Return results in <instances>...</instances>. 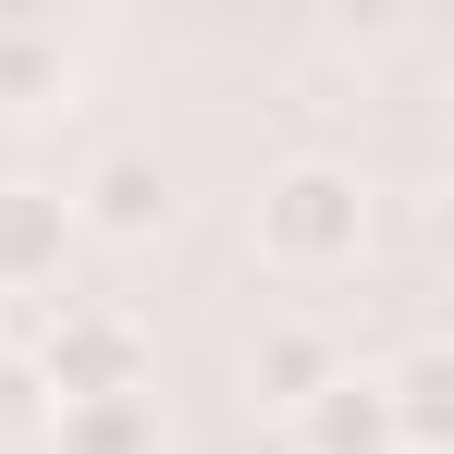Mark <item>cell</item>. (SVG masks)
<instances>
[{"instance_id":"1","label":"cell","mask_w":454,"mask_h":454,"mask_svg":"<svg viewBox=\"0 0 454 454\" xmlns=\"http://www.w3.org/2000/svg\"><path fill=\"white\" fill-rule=\"evenodd\" d=\"M258 270H283V283H344L356 258H369V233H380V197H369V172L356 160H332V148H307L283 160L270 184H258Z\"/></svg>"},{"instance_id":"8","label":"cell","mask_w":454,"mask_h":454,"mask_svg":"<svg viewBox=\"0 0 454 454\" xmlns=\"http://www.w3.org/2000/svg\"><path fill=\"white\" fill-rule=\"evenodd\" d=\"M50 442L62 454H160V393H98V405H50Z\"/></svg>"},{"instance_id":"7","label":"cell","mask_w":454,"mask_h":454,"mask_svg":"<svg viewBox=\"0 0 454 454\" xmlns=\"http://www.w3.org/2000/svg\"><path fill=\"white\" fill-rule=\"evenodd\" d=\"M332 369H344V344H332L319 319H270V332L246 344V393H258V405H283V418H295Z\"/></svg>"},{"instance_id":"5","label":"cell","mask_w":454,"mask_h":454,"mask_svg":"<svg viewBox=\"0 0 454 454\" xmlns=\"http://www.w3.org/2000/svg\"><path fill=\"white\" fill-rule=\"evenodd\" d=\"M380 380V418H393V454H454V344H405Z\"/></svg>"},{"instance_id":"9","label":"cell","mask_w":454,"mask_h":454,"mask_svg":"<svg viewBox=\"0 0 454 454\" xmlns=\"http://www.w3.org/2000/svg\"><path fill=\"white\" fill-rule=\"evenodd\" d=\"M62 86H74V37L37 25V12H12V25H0V98L37 111V98H62Z\"/></svg>"},{"instance_id":"4","label":"cell","mask_w":454,"mask_h":454,"mask_svg":"<svg viewBox=\"0 0 454 454\" xmlns=\"http://www.w3.org/2000/svg\"><path fill=\"white\" fill-rule=\"evenodd\" d=\"M74 209H62V184H37V172H0V295H50L62 270H74Z\"/></svg>"},{"instance_id":"3","label":"cell","mask_w":454,"mask_h":454,"mask_svg":"<svg viewBox=\"0 0 454 454\" xmlns=\"http://www.w3.org/2000/svg\"><path fill=\"white\" fill-rule=\"evenodd\" d=\"M62 209H74V233H98V246H160L172 233V172H160L148 148H98L62 184Z\"/></svg>"},{"instance_id":"2","label":"cell","mask_w":454,"mask_h":454,"mask_svg":"<svg viewBox=\"0 0 454 454\" xmlns=\"http://www.w3.org/2000/svg\"><path fill=\"white\" fill-rule=\"evenodd\" d=\"M37 405H98V393H148V319L136 307H50V332H37Z\"/></svg>"},{"instance_id":"6","label":"cell","mask_w":454,"mask_h":454,"mask_svg":"<svg viewBox=\"0 0 454 454\" xmlns=\"http://www.w3.org/2000/svg\"><path fill=\"white\" fill-rule=\"evenodd\" d=\"M295 454H393V418H380V380L369 369H332L295 405Z\"/></svg>"}]
</instances>
